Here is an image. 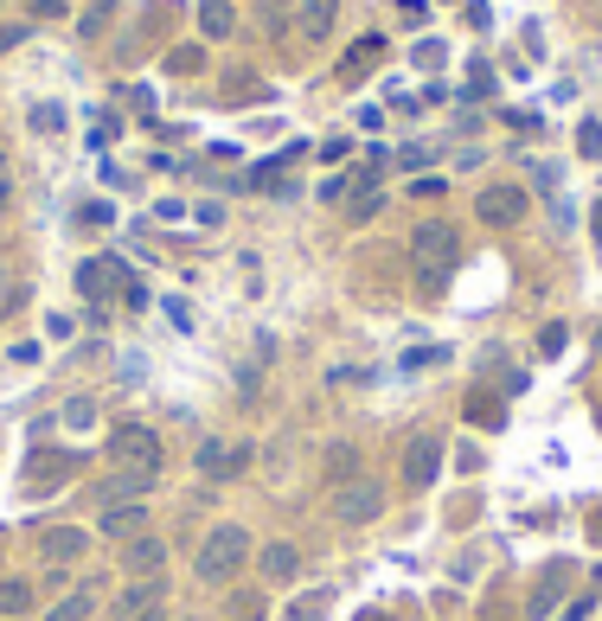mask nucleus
I'll return each mask as SVG.
<instances>
[{"label": "nucleus", "mask_w": 602, "mask_h": 621, "mask_svg": "<svg viewBox=\"0 0 602 621\" xmlns=\"http://www.w3.org/2000/svg\"><path fill=\"white\" fill-rule=\"evenodd\" d=\"M576 148L596 160V155H602V122H583V129H576Z\"/></svg>", "instance_id": "cd10ccee"}, {"label": "nucleus", "mask_w": 602, "mask_h": 621, "mask_svg": "<svg viewBox=\"0 0 602 621\" xmlns=\"http://www.w3.org/2000/svg\"><path fill=\"white\" fill-rule=\"evenodd\" d=\"M90 615H97V590H71L46 621H90Z\"/></svg>", "instance_id": "a211bd4d"}, {"label": "nucleus", "mask_w": 602, "mask_h": 621, "mask_svg": "<svg viewBox=\"0 0 602 621\" xmlns=\"http://www.w3.org/2000/svg\"><path fill=\"white\" fill-rule=\"evenodd\" d=\"M39 551H46L52 564H78L83 551H90V532H83V525H52V532L39 539Z\"/></svg>", "instance_id": "9d476101"}, {"label": "nucleus", "mask_w": 602, "mask_h": 621, "mask_svg": "<svg viewBox=\"0 0 602 621\" xmlns=\"http://www.w3.org/2000/svg\"><path fill=\"white\" fill-rule=\"evenodd\" d=\"M378 52H385V39H359V46H353V52H346V78H366L372 65H378Z\"/></svg>", "instance_id": "6ab92c4d"}, {"label": "nucleus", "mask_w": 602, "mask_h": 621, "mask_svg": "<svg viewBox=\"0 0 602 621\" xmlns=\"http://www.w3.org/2000/svg\"><path fill=\"white\" fill-rule=\"evenodd\" d=\"M378 211H385V193H378V186H372V193H353V225H366Z\"/></svg>", "instance_id": "b1692460"}, {"label": "nucleus", "mask_w": 602, "mask_h": 621, "mask_svg": "<svg viewBox=\"0 0 602 621\" xmlns=\"http://www.w3.org/2000/svg\"><path fill=\"white\" fill-rule=\"evenodd\" d=\"M160 467H116V474H103L97 487H90V506H129V500H148V487H155Z\"/></svg>", "instance_id": "20e7f679"}, {"label": "nucleus", "mask_w": 602, "mask_h": 621, "mask_svg": "<svg viewBox=\"0 0 602 621\" xmlns=\"http://www.w3.org/2000/svg\"><path fill=\"white\" fill-rule=\"evenodd\" d=\"M65 423H71V430H90V423H97V397H71V404H65Z\"/></svg>", "instance_id": "a878e982"}, {"label": "nucleus", "mask_w": 602, "mask_h": 621, "mask_svg": "<svg viewBox=\"0 0 602 621\" xmlns=\"http://www.w3.org/2000/svg\"><path fill=\"white\" fill-rule=\"evenodd\" d=\"M596 353H602V327H596Z\"/></svg>", "instance_id": "58836bf2"}, {"label": "nucleus", "mask_w": 602, "mask_h": 621, "mask_svg": "<svg viewBox=\"0 0 602 621\" xmlns=\"http://www.w3.org/2000/svg\"><path fill=\"white\" fill-rule=\"evenodd\" d=\"M20 39H27V27H0V52H13Z\"/></svg>", "instance_id": "72a5a7b5"}, {"label": "nucleus", "mask_w": 602, "mask_h": 621, "mask_svg": "<svg viewBox=\"0 0 602 621\" xmlns=\"http://www.w3.org/2000/svg\"><path fill=\"white\" fill-rule=\"evenodd\" d=\"M564 583H571V564H551L545 576H539V590H532V615H551V602L564 595Z\"/></svg>", "instance_id": "dca6fc26"}, {"label": "nucleus", "mask_w": 602, "mask_h": 621, "mask_svg": "<svg viewBox=\"0 0 602 621\" xmlns=\"http://www.w3.org/2000/svg\"><path fill=\"white\" fill-rule=\"evenodd\" d=\"M231 27H237L231 0H199V32L206 39H231Z\"/></svg>", "instance_id": "4468645a"}, {"label": "nucleus", "mask_w": 602, "mask_h": 621, "mask_svg": "<svg viewBox=\"0 0 602 621\" xmlns=\"http://www.w3.org/2000/svg\"><path fill=\"white\" fill-rule=\"evenodd\" d=\"M455 257H462V237H455L448 218H423L417 231H411V263H417L423 288H443L448 269H455Z\"/></svg>", "instance_id": "f257e3e1"}, {"label": "nucleus", "mask_w": 602, "mask_h": 621, "mask_svg": "<svg viewBox=\"0 0 602 621\" xmlns=\"http://www.w3.org/2000/svg\"><path fill=\"white\" fill-rule=\"evenodd\" d=\"M590 231H596V244H602V206H596V211H590Z\"/></svg>", "instance_id": "e433bc0d"}, {"label": "nucleus", "mask_w": 602, "mask_h": 621, "mask_svg": "<svg viewBox=\"0 0 602 621\" xmlns=\"http://www.w3.org/2000/svg\"><path fill=\"white\" fill-rule=\"evenodd\" d=\"M583 615H590V602H571V609H564L557 621H583Z\"/></svg>", "instance_id": "f704fd0d"}, {"label": "nucleus", "mask_w": 602, "mask_h": 621, "mask_svg": "<svg viewBox=\"0 0 602 621\" xmlns=\"http://www.w3.org/2000/svg\"><path fill=\"white\" fill-rule=\"evenodd\" d=\"M160 602V583H135L129 595H122V615H141V609H155Z\"/></svg>", "instance_id": "4be33fe9"}, {"label": "nucleus", "mask_w": 602, "mask_h": 621, "mask_svg": "<svg viewBox=\"0 0 602 621\" xmlns=\"http://www.w3.org/2000/svg\"><path fill=\"white\" fill-rule=\"evenodd\" d=\"M0 174H7V148H0Z\"/></svg>", "instance_id": "4c0bfd02"}, {"label": "nucleus", "mask_w": 602, "mask_h": 621, "mask_svg": "<svg viewBox=\"0 0 602 621\" xmlns=\"http://www.w3.org/2000/svg\"><path fill=\"white\" fill-rule=\"evenodd\" d=\"M135 276L122 269L116 257H90V263H78V295L83 302H116L122 288H129Z\"/></svg>", "instance_id": "39448f33"}, {"label": "nucleus", "mask_w": 602, "mask_h": 621, "mask_svg": "<svg viewBox=\"0 0 602 621\" xmlns=\"http://www.w3.org/2000/svg\"><path fill=\"white\" fill-rule=\"evenodd\" d=\"M141 525H148V500H129V506H109L97 519V532L103 539H141Z\"/></svg>", "instance_id": "9b49d317"}, {"label": "nucleus", "mask_w": 602, "mask_h": 621, "mask_svg": "<svg viewBox=\"0 0 602 621\" xmlns=\"http://www.w3.org/2000/svg\"><path fill=\"white\" fill-rule=\"evenodd\" d=\"M397 13H404V27H423L430 20V0H397Z\"/></svg>", "instance_id": "c756f323"}, {"label": "nucleus", "mask_w": 602, "mask_h": 621, "mask_svg": "<svg viewBox=\"0 0 602 621\" xmlns=\"http://www.w3.org/2000/svg\"><path fill=\"white\" fill-rule=\"evenodd\" d=\"M32 13H39V20H58V13H65V0H32Z\"/></svg>", "instance_id": "473e14b6"}, {"label": "nucleus", "mask_w": 602, "mask_h": 621, "mask_svg": "<svg viewBox=\"0 0 602 621\" xmlns=\"http://www.w3.org/2000/svg\"><path fill=\"white\" fill-rule=\"evenodd\" d=\"M397 167H404V174H411V167H430V160H436V148H430V141H404V148H397Z\"/></svg>", "instance_id": "412c9836"}, {"label": "nucleus", "mask_w": 602, "mask_h": 621, "mask_svg": "<svg viewBox=\"0 0 602 621\" xmlns=\"http://www.w3.org/2000/svg\"><path fill=\"white\" fill-rule=\"evenodd\" d=\"M564 346H571V327H564V321H551L545 334H539V353H545V359H557Z\"/></svg>", "instance_id": "393cba45"}, {"label": "nucleus", "mask_w": 602, "mask_h": 621, "mask_svg": "<svg viewBox=\"0 0 602 621\" xmlns=\"http://www.w3.org/2000/svg\"><path fill=\"white\" fill-rule=\"evenodd\" d=\"M27 122H32L39 135H58V129H65V109H58V103H32Z\"/></svg>", "instance_id": "5701e85b"}, {"label": "nucleus", "mask_w": 602, "mask_h": 621, "mask_svg": "<svg viewBox=\"0 0 602 621\" xmlns=\"http://www.w3.org/2000/svg\"><path fill=\"white\" fill-rule=\"evenodd\" d=\"M78 218H83V225H109V218H116V211H109V206H103V199H97V206H83V211H78Z\"/></svg>", "instance_id": "2f4dec72"}, {"label": "nucleus", "mask_w": 602, "mask_h": 621, "mask_svg": "<svg viewBox=\"0 0 602 621\" xmlns=\"http://www.w3.org/2000/svg\"><path fill=\"white\" fill-rule=\"evenodd\" d=\"M417 65H423V71H436V65H443V46H436V39H423V46H417Z\"/></svg>", "instance_id": "7c9ffc66"}, {"label": "nucleus", "mask_w": 602, "mask_h": 621, "mask_svg": "<svg viewBox=\"0 0 602 621\" xmlns=\"http://www.w3.org/2000/svg\"><path fill=\"white\" fill-rule=\"evenodd\" d=\"M244 564H250V532H244V525H211L206 544H199V558H193V570H199V583H206V590L231 583Z\"/></svg>", "instance_id": "f03ea898"}, {"label": "nucleus", "mask_w": 602, "mask_h": 621, "mask_svg": "<svg viewBox=\"0 0 602 621\" xmlns=\"http://www.w3.org/2000/svg\"><path fill=\"white\" fill-rule=\"evenodd\" d=\"M334 13H341V0H302V7H295V27H302V39H308V46H320V39L334 32Z\"/></svg>", "instance_id": "f8f14e48"}, {"label": "nucleus", "mask_w": 602, "mask_h": 621, "mask_svg": "<svg viewBox=\"0 0 602 621\" xmlns=\"http://www.w3.org/2000/svg\"><path fill=\"white\" fill-rule=\"evenodd\" d=\"M32 595H39V590H32L27 576H7V583H0V615H7V621L32 615Z\"/></svg>", "instance_id": "2eb2a0df"}, {"label": "nucleus", "mask_w": 602, "mask_h": 621, "mask_svg": "<svg viewBox=\"0 0 602 621\" xmlns=\"http://www.w3.org/2000/svg\"><path fill=\"white\" fill-rule=\"evenodd\" d=\"M295 570H302V558H295V544H269V551H263V576H269V583H288Z\"/></svg>", "instance_id": "f3484780"}, {"label": "nucleus", "mask_w": 602, "mask_h": 621, "mask_svg": "<svg viewBox=\"0 0 602 621\" xmlns=\"http://www.w3.org/2000/svg\"><path fill=\"white\" fill-rule=\"evenodd\" d=\"M109 13H116V7H90V13L78 20V32H83V39H97V32L109 27Z\"/></svg>", "instance_id": "bb28decb"}, {"label": "nucleus", "mask_w": 602, "mask_h": 621, "mask_svg": "<svg viewBox=\"0 0 602 621\" xmlns=\"http://www.w3.org/2000/svg\"><path fill=\"white\" fill-rule=\"evenodd\" d=\"M443 346H423V353H404V372H423V365H443Z\"/></svg>", "instance_id": "c85d7f7f"}, {"label": "nucleus", "mask_w": 602, "mask_h": 621, "mask_svg": "<svg viewBox=\"0 0 602 621\" xmlns=\"http://www.w3.org/2000/svg\"><path fill=\"white\" fill-rule=\"evenodd\" d=\"M474 211H481L487 225H520L525 218V186H487V193L474 199Z\"/></svg>", "instance_id": "1a4fd4ad"}, {"label": "nucleus", "mask_w": 602, "mask_h": 621, "mask_svg": "<svg viewBox=\"0 0 602 621\" xmlns=\"http://www.w3.org/2000/svg\"><path fill=\"white\" fill-rule=\"evenodd\" d=\"M334 513L346 519V525H372V519L385 513V481H372V474H359V481H346L341 500H334Z\"/></svg>", "instance_id": "423d86ee"}, {"label": "nucleus", "mask_w": 602, "mask_h": 621, "mask_svg": "<svg viewBox=\"0 0 602 621\" xmlns=\"http://www.w3.org/2000/svg\"><path fill=\"white\" fill-rule=\"evenodd\" d=\"M160 558H167V544L148 532V539H129V551H122V570H129V576H160Z\"/></svg>", "instance_id": "ddd939ff"}, {"label": "nucleus", "mask_w": 602, "mask_h": 621, "mask_svg": "<svg viewBox=\"0 0 602 621\" xmlns=\"http://www.w3.org/2000/svg\"><path fill=\"white\" fill-rule=\"evenodd\" d=\"M596 539H602V519H596Z\"/></svg>", "instance_id": "ea45409f"}, {"label": "nucleus", "mask_w": 602, "mask_h": 621, "mask_svg": "<svg viewBox=\"0 0 602 621\" xmlns=\"http://www.w3.org/2000/svg\"><path fill=\"white\" fill-rule=\"evenodd\" d=\"M129 621H167V615H160V602H155V609H141V615H129Z\"/></svg>", "instance_id": "c9c22d12"}, {"label": "nucleus", "mask_w": 602, "mask_h": 621, "mask_svg": "<svg viewBox=\"0 0 602 621\" xmlns=\"http://www.w3.org/2000/svg\"><path fill=\"white\" fill-rule=\"evenodd\" d=\"M109 462L116 467H160V436L148 423H116V430H109Z\"/></svg>", "instance_id": "7ed1b4c3"}, {"label": "nucleus", "mask_w": 602, "mask_h": 621, "mask_svg": "<svg viewBox=\"0 0 602 621\" xmlns=\"http://www.w3.org/2000/svg\"><path fill=\"white\" fill-rule=\"evenodd\" d=\"M436 474H443V442H436V436H417L411 448H404V487L423 493Z\"/></svg>", "instance_id": "6e6552de"}, {"label": "nucleus", "mask_w": 602, "mask_h": 621, "mask_svg": "<svg viewBox=\"0 0 602 621\" xmlns=\"http://www.w3.org/2000/svg\"><path fill=\"white\" fill-rule=\"evenodd\" d=\"M193 462H199V474H206V481H231V474H244V467H250V442L206 436V442H199V455H193Z\"/></svg>", "instance_id": "0eeeda50"}, {"label": "nucleus", "mask_w": 602, "mask_h": 621, "mask_svg": "<svg viewBox=\"0 0 602 621\" xmlns=\"http://www.w3.org/2000/svg\"><path fill=\"white\" fill-rule=\"evenodd\" d=\"M346 467H359V448H353V442H334V448H327V474L346 481Z\"/></svg>", "instance_id": "aec40b11"}]
</instances>
